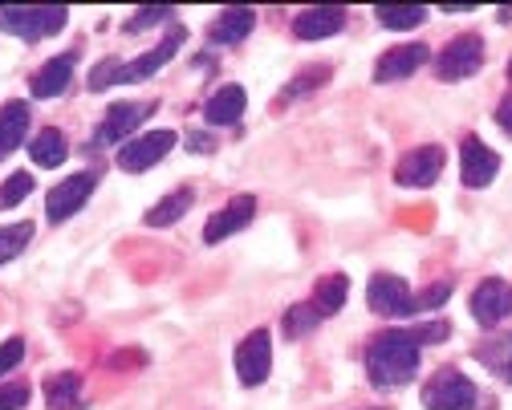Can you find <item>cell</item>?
<instances>
[{"label":"cell","instance_id":"1","mask_svg":"<svg viewBox=\"0 0 512 410\" xmlns=\"http://www.w3.org/2000/svg\"><path fill=\"white\" fill-rule=\"evenodd\" d=\"M419 337L411 329H391V333H378L370 346H366V374L378 390H391V386H407L419 370Z\"/></svg>","mask_w":512,"mask_h":410},{"label":"cell","instance_id":"2","mask_svg":"<svg viewBox=\"0 0 512 410\" xmlns=\"http://www.w3.org/2000/svg\"><path fill=\"white\" fill-rule=\"evenodd\" d=\"M70 13L66 9H53V5H41V9H21V5H0V33H13L21 41H41L57 29H66Z\"/></svg>","mask_w":512,"mask_h":410},{"label":"cell","instance_id":"3","mask_svg":"<svg viewBox=\"0 0 512 410\" xmlns=\"http://www.w3.org/2000/svg\"><path fill=\"white\" fill-rule=\"evenodd\" d=\"M423 406L427 410H472L476 406V386L460 370H439L423 386Z\"/></svg>","mask_w":512,"mask_h":410},{"label":"cell","instance_id":"4","mask_svg":"<svg viewBox=\"0 0 512 410\" xmlns=\"http://www.w3.org/2000/svg\"><path fill=\"white\" fill-rule=\"evenodd\" d=\"M98 187V171H78L70 179H61L53 191H49V203H45V216L49 224H66L70 216L82 212V203H90V191Z\"/></svg>","mask_w":512,"mask_h":410},{"label":"cell","instance_id":"5","mask_svg":"<svg viewBox=\"0 0 512 410\" xmlns=\"http://www.w3.org/2000/svg\"><path fill=\"white\" fill-rule=\"evenodd\" d=\"M480 65H484V41L476 33H460L439 53V78L443 82H464L480 70Z\"/></svg>","mask_w":512,"mask_h":410},{"label":"cell","instance_id":"6","mask_svg":"<svg viewBox=\"0 0 512 410\" xmlns=\"http://www.w3.org/2000/svg\"><path fill=\"white\" fill-rule=\"evenodd\" d=\"M171 147H175V130H147V134H139V139L118 147V167L139 175V171L155 167Z\"/></svg>","mask_w":512,"mask_h":410},{"label":"cell","instance_id":"7","mask_svg":"<svg viewBox=\"0 0 512 410\" xmlns=\"http://www.w3.org/2000/svg\"><path fill=\"white\" fill-rule=\"evenodd\" d=\"M366 301H370V309L382 313V317H407V313L419 309L415 297H411V289H407V281L395 277V272H378V277H370Z\"/></svg>","mask_w":512,"mask_h":410},{"label":"cell","instance_id":"8","mask_svg":"<svg viewBox=\"0 0 512 410\" xmlns=\"http://www.w3.org/2000/svg\"><path fill=\"white\" fill-rule=\"evenodd\" d=\"M151 110H155L151 102H114V106L106 110V118L98 122V130H94V147H110V143H118V139H131V134L139 130V122H143Z\"/></svg>","mask_w":512,"mask_h":410},{"label":"cell","instance_id":"9","mask_svg":"<svg viewBox=\"0 0 512 410\" xmlns=\"http://www.w3.org/2000/svg\"><path fill=\"white\" fill-rule=\"evenodd\" d=\"M269 366H273V346H269V333L256 329L248 333L240 346H236V378L244 386H261L269 378Z\"/></svg>","mask_w":512,"mask_h":410},{"label":"cell","instance_id":"10","mask_svg":"<svg viewBox=\"0 0 512 410\" xmlns=\"http://www.w3.org/2000/svg\"><path fill=\"white\" fill-rule=\"evenodd\" d=\"M472 317H476L480 325H488V329L500 325L504 317H512V285L500 281V277L480 281L476 293H472Z\"/></svg>","mask_w":512,"mask_h":410},{"label":"cell","instance_id":"11","mask_svg":"<svg viewBox=\"0 0 512 410\" xmlns=\"http://www.w3.org/2000/svg\"><path fill=\"white\" fill-rule=\"evenodd\" d=\"M439 171H443V151L439 147H415V151H407L399 159L395 183H403V187H431L439 179Z\"/></svg>","mask_w":512,"mask_h":410},{"label":"cell","instance_id":"12","mask_svg":"<svg viewBox=\"0 0 512 410\" xmlns=\"http://www.w3.org/2000/svg\"><path fill=\"white\" fill-rule=\"evenodd\" d=\"M252 216H256V199H252V195H236L232 203H224V208L208 220L204 240H208V244H220V240L236 236L240 228H248V224H252Z\"/></svg>","mask_w":512,"mask_h":410},{"label":"cell","instance_id":"13","mask_svg":"<svg viewBox=\"0 0 512 410\" xmlns=\"http://www.w3.org/2000/svg\"><path fill=\"white\" fill-rule=\"evenodd\" d=\"M179 41H183V29L175 25V29H171L155 49H147V53H143V57H135V61H126L122 70H118V82H143V78H151L155 70H163V65L179 53Z\"/></svg>","mask_w":512,"mask_h":410},{"label":"cell","instance_id":"14","mask_svg":"<svg viewBox=\"0 0 512 410\" xmlns=\"http://www.w3.org/2000/svg\"><path fill=\"white\" fill-rule=\"evenodd\" d=\"M496 171H500L496 151L484 147L480 139H464V147H460V175H464V183L468 187H488L496 179Z\"/></svg>","mask_w":512,"mask_h":410},{"label":"cell","instance_id":"15","mask_svg":"<svg viewBox=\"0 0 512 410\" xmlns=\"http://www.w3.org/2000/svg\"><path fill=\"white\" fill-rule=\"evenodd\" d=\"M423 61H427V45H395V49H387V53L378 57L374 78L378 82H399V78L415 74Z\"/></svg>","mask_w":512,"mask_h":410},{"label":"cell","instance_id":"16","mask_svg":"<svg viewBox=\"0 0 512 410\" xmlns=\"http://www.w3.org/2000/svg\"><path fill=\"white\" fill-rule=\"evenodd\" d=\"M74 65H78V57L74 53H61V57H49L41 70L33 74V82H29V90H33V98H57L61 90L70 86V78H74Z\"/></svg>","mask_w":512,"mask_h":410},{"label":"cell","instance_id":"17","mask_svg":"<svg viewBox=\"0 0 512 410\" xmlns=\"http://www.w3.org/2000/svg\"><path fill=\"white\" fill-rule=\"evenodd\" d=\"M346 25V13L342 9H305L293 17V37L297 41H322V37H334L338 29Z\"/></svg>","mask_w":512,"mask_h":410},{"label":"cell","instance_id":"18","mask_svg":"<svg viewBox=\"0 0 512 410\" xmlns=\"http://www.w3.org/2000/svg\"><path fill=\"white\" fill-rule=\"evenodd\" d=\"M25 134H29V106L21 98H13L0 106V159L13 155L25 143Z\"/></svg>","mask_w":512,"mask_h":410},{"label":"cell","instance_id":"19","mask_svg":"<svg viewBox=\"0 0 512 410\" xmlns=\"http://www.w3.org/2000/svg\"><path fill=\"white\" fill-rule=\"evenodd\" d=\"M29 159L37 167H61L70 159V143H66V134H61L57 126H45L41 134H33L29 139Z\"/></svg>","mask_w":512,"mask_h":410},{"label":"cell","instance_id":"20","mask_svg":"<svg viewBox=\"0 0 512 410\" xmlns=\"http://www.w3.org/2000/svg\"><path fill=\"white\" fill-rule=\"evenodd\" d=\"M252 25H256V13L252 9H224L212 21L208 37H212V45H236V41H244L252 33Z\"/></svg>","mask_w":512,"mask_h":410},{"label":"cell","instance_id":"21","mask_svg":"<svg viewBox=\"0 0 512 410\" xmlns=\"http://www.w3.org/2000/svg\"><path fill=\"white\" fill-rule=\"evenodd\" d=\"M244 90L240 86H220L212 98H208V106H204V118L212 122V126H232V122H240V114H244Z\"/></svg>","mask_w":512,"mask_h":410},{"label":"cell","instance_id":"22","mask_svg":"<svg viewBox=\"0 0 512 410\" xmlns=\"http://www.w3.org/2000/svg\"><path fill=\"white\" fill-rule=\"evenodd\" d=\"M191 199H196V191H191V187H179V191L163 195V199L155 203V208L143 216V224H147V228H171V224L191 208Z\"/></svg>","mask_w":512,"mask_h":410},{"label":"cell","instance_id":"23","mask_svg":"<svg viewBox=\"0 0 512 410\" xmlns=\"http://www.w3.org/2000/svg\"><path fill=\"white\" fill-rule=\"evenodd\" d=\"M45 398H49L53 410H74V406H82V378L70 374V370L49 374V378H45Z\"/></svg>","mask_w":512,"mask_h":410},{"label":"cell","instance_id":"24","mask_svg":"<svg viewBox=\"0 0 512 410\" xmlns=\"http://www.w3.org/2000/svg\"><path fill=\"white\" fill-rule=\"evenodd\" d=\"M346 293H350V281L342 277V272H334V277H326V281H317V289H313V309L322 313V317H330V313H338L342 305H346Z\"/></svg>","mask_w":512,"mask_h":410},{"label":"cell","instance_id":"25","mask_svg":"<svg viewBox=\"0 0 512 410\" xmlns=\"http://www.w3.org/2000/svg\"><path fill=\"white\" fill-rule=\"evenodd\" d=\"M374 17H378L382 29H415V25L427 21V9H419V5H378Z\"/></svg>","mask_w":512,"mask_h":410},{"label":"cell","instance_id":"26","mask_svg":"<svg viewBox=\"0 0 512 410\" xmlns=\"http://www.w3.org/2000/svg\"><path fill=\"white\" fill-rule=\"evenodd\" d=\"M33 240V224L21 220V224H9V228H0V264H9L17 260Z\"/></svg>","mask_w":512,"mask_h":410},{"label":"cell","instance_id":"27","mask_svg":"<svg viewBox=\"0 0 512 410\" xmlns=\"http://www.w3.org/2000/svg\"><path fill=\"white\" fill-rule=\"evenodd\" d=\"M480 358H484L496 374L512 378V333H500V337L488 341V346H480Z\"/></svg>","mask_w":512,"mask_h":410},{"label":"cell","instance_id":"28","mask_svg":"<svg viewBox=\"0 0 512 410\" xmlns=\"http://www.w3.org/2000/svg\"><path fill=\"white\" fill-rule=\"evenodd\" d=\"M33 195V175L29 171H13L5 183H0V212L17 208V203H25Z\"/></svg>","mask_w":512,"mask_h":410},{"label":"cell","instance_id":"29","mask_svg":"<svg viewBox=\"0 0 512 410\" xmlns=\"http://www.w3.org/2000/svg\"><path fill=\"white\" fill-rule=\"evenodd\" d=\"M317 321H322V313H317L313 305H297V309L285 313V333H289V337H301V333H309Z\"/></svg>","mask_w":512,"mask_h":410},{"label":"cell","instance_id":"30","mask_svg":"<svg viewBox=\"0 0 512 410\" xmlns=\"http://www.w3.org/2000/svg\"><path fill=\"white\" fill-rule=\"evenodd\" d=\"M29 382H9L0 386V410H25L29 406Z\"/></svg>","mask_w":512,"mask_h":410},{"label":"cell","instance_id":"31","mask_svg":"<svg viewBox=\"0 0 512 410\" xmlns=\"http://www.w3.org/2000/svg\"><path fill=\"white\" fill-rule=\"evenodd\" d=\"M21 358H25V337L0 341V378H5L13 366H21Z\"/></svg>","mask_w":512,"mask_h":410},{"label":"cell","instance_id":"32","mask_svg":"<svg viewBox=\"0 0 512 410\" xmlns=\"http://www.w3.org/2000/svg\"><path fill=\"white\" fill-rule=\"evenodd\" d=\"M326 78H330V70H305V78H301V82H293V86L281 94V102H289L293 94H301V90H309V86H322Z\"/></svg>","mask_w":512,"mask_h":410},{"label":"cell","instance_id":"33","mask_svg":"<svg viewBox=\"0 0 512 410\" xmlns=\"http://www.w3.org/2000/svg\"><path fill=\"white\" fill-rule=\"evenodd\" d=\"M171 17V9H143L139 17H131V21H126V29H131V33H139V29H147V25H159V21H167Z\"/></svg>","mask_w":512,"mask_h":410},{"label":"cell","instance_id":"34","mask_svg":"<svg viewBox=\"0 0 512 410\" xmlns=\"http://www.w3.org/2000/svg\"><path fill=\"white\" fill-rule=\"evenodd\" d=\"M447 297H452V285H431L423 297H415V305H419V309H439Z\"/></svg>","mask_w":512,"mask_h":410},{"label":"cell","instance_id":"35","mask_svg":"<svg viewBox=\"0 0 512 410\" xmlns=\"http://www.w3.org/2000/svg\"><path fill=\"white\" fill-rule=\"evenodd\" d=\"M419 337V346H427V341H443L447 333H452V325L447 321H435V325H423V329H411Z\"/></svg>","mask_w":512,"mask_h":410},{"label":"cell","instance_id":"36","mask_svg":"<svg viewBox=\"0 0 512 410\" xmlns=\"http://www.w3.org/2000/svg\"><path fill=\"white\" fill-rule=\"evenodd\" d=\"M496 122H500V126L512 134V98H504V102L496 106Z\"/></svg>","mask_w":512,"mask_h":410},{"label":"cell","instance_id":"37","mask_svg":"<svg viewBox=\"0 0 512 410\" xmlns=\"http://www.w3.org/2000/svg\"><path fill=\"white\" fill-rule=\"evenodd\" d=\"M191 147H196V151H212V143L204 139V134H191Z\"/></svg>","mask_w":512,"mask_h":410},{"label":"cell","instance_id":"38","mask_svg":"<svg viewBox=\"0 0 512 410\" xmlns=\"http://www.w3.org/2000/svg\"><path fill=\"white\" fill-rule=\"evenodd\" d=\"M508 78H512V61H508Z\"/></svg>","mask_w":512,"mask_h":410}]
</instances>
